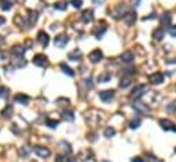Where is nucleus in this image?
<instances>
[{"instance_id":"3","label":"nucleus","mask_w":176,"mask_h":162,"mask_svg":"<svg viewBox=\"0 0 176 162\" xmlns=\"http://www.w3.org/2000/svg\"><path fill=\"white\" fill-rule=\"evenodd\" d=\"M33 63L36 66H39V68H46V66L48 65V58H47L44 54H37V55H35V58H33Z\"/></svg>"},{"instance_id":"19","label":"nucleus","mask_w":176,"mask_h":162,"mask_svg":"<svg viewBox=\"0 0 176 162\" xmlns=\"http://www.w3.org/2000/svg\"><path fill=\"white\" fill-rule=\"evenodd\" d=\"M28 14H29V15H28V20H29V25H35V23H36V21H37V18H39L37 13H36V11H32V10H30Z\"/></svg>"},{"instance_id":"25","label":"nucleus","mask_w":176,"mask_h":162,"mask_svg":"<svg viewBox=\"0 0 176 162\" xmlns=\"http://www.w3.org/2000/svg\"><path fill=\"white\" fill-rule=\"evenodd\" d=\"M2 3H3V6H2V8H3L4 11L10 10L11 7H13V0H2Z\"/></svg>"},{"instance_id":"20","label":"nucleus","mask_w":176,"mask_h":162,"mask_svg":"<svg viewBox=\"0 0 176 162\" xmlns=\"http://www.w3.org/2000/svg\"><path fill=\"white\" fill-rule=\"evenodd\" d=\"M13 52L15 54V55L21 56V55H23V54H25V47L20 46V44H17V46L13 47Z\"/></svg>"},{"instance_id":"31","label":"nucleus","mask_w":176,"mask_h":162,"mask_svg":"<svg viewBox=\"0 0 176 162\" xmlns=\"http://www.w3.org/2000/svg\"><path fill=\"white\" fill-rule=\"evenodd\" d=\"M166 111L168 113H176V102H172L171 104L166 106Z\"/></svg>"},{"instance_id":"39","label":"nucleus","mask_w":176,"mask_h":162,"mask_svg":"<svg viewBox=\"0 0 176 162\" xmlns=\"http://www.w3.org/2000/svg\"><path fill=\"white\" fill-rule=\"evenodd\" d=\"M175 152H176V147H175Z\"/></svg>"},{"instance_id":"10","label":"nucleus","mask_w":176,"mask_h":162,"mask_svg":"<svg viewBox=\"0 0 176 162\" xmlns=\"http://www.w3.org/2000/svg\"><path fill=\"white\" fill-rule=\"evenodd\" d=\"M69 41V37L65 34H59L55 37V40H54V43H55V46L58 47V48H63V47L68 44Z\"/></svg>"},{"instance_id":"7","label":"nucleus","mask_w":176,"mask_h":162,"mask_svg":"<svg viewBox=\"0 0 176 162\" xmlns=\"http://www.w3.org/2000/svg\"><path fill=\"white\" fill-rule=\"evenodd\" d=\"M158 124H160V127L162 128L164 130H175V132H176V125L172 122V121L162 118V120L158 121Z\"/></svg>"},{"instance_id":"21","label":"nucleus","mask_w":176,"mask_h":162,"mask_svg":"<svg viewBox=\"0 0 176 162\" xmlns=\"http://www.w3.org/2000/svg\"><path fill=\"white\" fill-rule=\"evenodd\" d=\"M11 114H13V106H11V104H8V106H7L6 109L2 111V117H3V118H10Z\"/></svg>"},{"instance_id":"35","label":"nucleus","mask_w":176,"mask_h":162,"mask_svg":"<svg viewBox=\"0 0 176 162\" xmlns=\"http://www.w3.org/2000/svg\"><path fill=\"white\" fill-rule=\"evenodd\" d=\"M131 162H144L143 158H140V157H135V158L131 159Z\"/></svg>"},{"instance_id":"29","label":"nucleus","mask_w":176,"mask_h":162,"mask_svg":"<svg viewBox=\"0 0 176 162\" xmlns=\"http://www.w3.org/2000/svg\"><path fill=\"white\" fill-rule=\"evenodd\" d=\"M66 7H68V4L63 3V2H59V3H55V4H54V8H55V10H61V11L66 10Z\"/></svg>"},{"instance_id":"16","label":"nucleus","mask_w":176,"mask_h":162,"mask_svg":"<svg viewBox=\"0 0 176 162\" xmlns=\"http://www.w3.org/2000/svg\"><path fill=\"white\" fill-rule=\"evenodd\" d=\"M15 102L17 103H21V104H28L29 103V98L23 94H17L15 95Z\"/></svg>"},{"instance_id":"23","label":"nucleus","mask_w":176,"mask_h":162,"mask_svg":"<svg viewBox=\"0 0 176 162\" xmlns=\"http://www.w3.org/2000/svg\"><path fill=\"white\" fill-rule=\"evenodd\" d=\"M110 78H111V73L106 71V73H103V74L99 76V82H108Z\"/></svg>"},{"instance_id":"24","label":"nucleus","mask_w":176,"mask_h":162,"mask_svg":"<svg viewBox=\"0 0 176 162\" xmlns=\"http://www.w3.org/2000/svg\"><path fill=\"white\" fill-rule=\"evenodd\" d=\"M46 125H47L48 128H52V129H55V128L59 125V121H56V120H51V118H48V120L46 121Z\"/></svg>"},{"instance_id":"27","label":"nucleus","mask_w":176,"mask_h":162,"mask_svg":"<svg viewBox=\"0 0 176 162\" xmlns=\"http://www.w3.org/2000/svg\"><path fill=\"white\" fill-rule=\"evenodd\" d=\"M62 117H63V120L65 121H73L74 120V116H73L72 111H63Z\"/></svg>"},{"instance_id":"26","label":"nucleus","mask_w":176,"mask_h":162,"mask_svg":"<svg viewBox=\"0 0 176 162\" xmlns=\"http://www.w3.org/2000/svg\"><path fill=\"white\" fill-rule=\"evenodd\" d=\"M129 84H131V78L129 77H123V78H121V81H120V87L121 88L129 87Z\"/></svg>"},{"instance_id":"4","label":"nucleus","mask_w":176,"mask_h":162,"mask_svg":"<svg viewBox=\"0 0 176 162\" xmlns=\"http://www.w3.org/2000/svg\"><path fill=\"white\" fill-rule=\"evenodd\" d=\"M102 58H103V52H102L99 48L91 51L90 52V55H88V59H90L92 63H98V62H101Z\"/></svg>"},{"instance_id":"2","label":"nucleus","mask_w":176,"mask_h":162,"mask_svg":"<svg viewBox=\"0 0 176 162\" xmlns=\"http://www.w3.org/2000/svg\"><path fill=\"white\" fill-rule=\"evenodd\" d=\"M146 91H147V87L146 85H138V87H135L134 88V91L131 92V95H129V98L131 99H134V100H136V99H139L140 96H143L144 94H146Z\"/></svg>"},{"instance_id":"13","label":"nucleus","mask_w":176,"mask_h":162,"mask_svg":"<svg viewBox=\"0 0 176 162\" xmlns=\"http://www.w3.org/2000/svg\"><path fill=\"white\" fill-rule=\"evenodd\" d=\"M135 21H136V14H135V13H127L124 15V22L127 23L128 26L134 25Z\"/></svg>"},{"instance_id":"37","label":"nucleus","mask_w":176,"mask_h":162,"mask_svg":"<svg viewBox=\"0 0 176 162\" xmlns=\"http://www.w3.org/2000/svg\"><path fill=\"white\" fill-rule=\"evenodd\" d=\"M2 44H3V39H2V37H0V46H2Z\"/></svg>"},{"instance_id":"12","label":"nucleus","mask_w":176,"mask_h":162,"mask_svg":"<svg viewBox=\"0 0 176 162\" xmlns=\"http://www.w3.org/2000/svg\"><path fill=\"white\" fill-rule=\"evenodd\" d=\"M80 20H81L83 22L88 23L90 21L94 20V11L90 10V8H88V10H84V11L81 13V15H80Z\"/></svg>"},{"instance_id":"8","label":"nucleus","mask_w":176,"mask_h":162,"mask_svg":"<svg viewBox=\"0 0 176 162\" xmlns=\"http://www.w3.org/2000/svg\"><path fill=\"white\" fill-rule=\"evenodd\" d=\"M114 96V91L113 89H106V91H101L99 92V98H101V100L105 102V103H108L113 99Z\"/></svg>"},{"instance_id":"28","label":"nucleus","mask_w":176,"mask_h":162,"mask_svg":"<svg viewBox=\"0 0 176 162\" xmlns=\"http://www.w3.org/2000/svg\"><path fill=\"white\" fill-rule=\"evenodd\" d=\"M116 135V129L114 128H106L105 129V136L106 137H113Z\"/></svg>"},{"instance_id":"5","label":"nucleus","mask_w":176,"mask_h":162,"mask_svg":"<svg viewBox=\"0 0 176 162\" xmlns=\"http://www.w3.org/2000/svg\"><path fill=\"white\" fill-rule=\"evenodd\" d=\"M33 151H35V154H36L37 157H40V158H47V157H50V154H51V151H50L47 147H43V146H36L33 148Z\"/></svg>"},{"instance_id":"6","label":"nucleus","mask_w":176,"mask_h":162,"mask_svg":"<svg viewBox=\"0 0 176 162\" xmlns=\"http://www.w3.org/2000/svg\"><path fill=\"white\" fill-rule=\"evenodd\" d=\"M149 81H150V84H154V85H160L162 84V81H164V76L162 73H153V74L149 76Z\"/></svg>"},{"instance_id":"15","label":"nucleus","mask_w":176,"mask_h":162,"mask_svg":"<svg viewBox=\"0 0 176 162\" xmlns=\"http://www.w3.org/2000/svg\"><path fill=\"white\" fill-rule=\"evenodd\" d=\"M68 58L70 59V61H77V59L81 58V51H80L78 48L73 50L72 52H69V54H68Z\"/></svg>"},{"instance_id":"22","label":"nucleus","mask_w":176,"mask_h":162,"mask_svg":"<svg viewBox=\"0 0 176 162\" xmlns=\"http://www.w3.org/2000/svg\"><path fill=\"white\" fill-rule=\"evenodd\" d=\"M161 23H162V26H169L171 23V14L169 13H165L162 15V20H161Z\"/></svg>"},{"instance_id":"18","label":"nucleus","mask_w":176,"mask_h":162,"mask_svg":"<svg viewBox=\"0 0 176 162\" xmlns=\"http://www.w3.org/2000/svg\"><path fill=\"white\" fill-rule=\"evenodd\" d=\"M59 68L62 69V71L65 73V74H68L69 77H73V76H74V71H73L72 69L69 68V66L66 65V63H61V65H59Z\"/></svg>"},{"instance_id":"38","label":"nucleus","mask_w":176,"mask_h":162,"mask_svg":"<svg viewBox=\"0 0 176 162\" xmlns=\"http://www.w3.org/2000/svg\"><path fill=\"white\" fill-rule=\"evenodd\" d=\"M102 162H110V161H102Z\"/></svg>"},{"instance_id":"11","label":"nucleus","mask_w":176,"mask_h":162,"mask_svg":"<svg viewBox=\"0 0 176 162\" xmlns=\"http://www.w3.org/2000/svg\"><path fill=\"white\" fill-rule=\"evenodd\" d=\"M37 40H39V43L43 47H47L48 46V43H50V37L44 30H40V32L37 33Z\"/></svg>"},{"instance_id":"1","label":"nucleus","mask_w":176,"mask_h":162,"mask_svg":"<svg viewBox=\"0 0 176 162\" xmlns=\"http://www.w3.org/2000/svg\"><path fill=\"white\" fill-rule=\"evenodd\" d=\"M110 14H111L113 18H124V15L127 14V6L123 4V3L117 4L114 8L110 10Z\"/></svg>"},{"instance_id":"17","label":"nucleus","mask_w":176,"mask_h":162,"mask_svg":"<svg viewBox=\"0 0 176 162\" xmlns=\"http://www.w3.org/2000/svg\"><path fill=\"white\" fill-rule=\"evenodd\" d=\"M164 36H165V30H164L162 28H157V29L153 32V37L156 40H162Z\"/></svg>"},{"instance_id":"30","label":"nucleus","mask_w":176,"mask_h":162,"mask_svg":"<svg viewBox=\"0 0 176 162\" xmlns=\"http://www.w3.org/2000/svg\"><path fill=\"white\" fill-rule=\"evenodd\" d=\"M139 125H140V120H139V118H135V120H132L129 122V128H131V129H136V128H139Z\"/></svg>"},{"instance_id":"9","label":"nucleus","mask_w":176,"mask_h":162,"mask_svg":"<svg viewBox=\"0 0 176 162\" xmlns=\"http://www.w3.org/2000/svg\"><path fill=\"white\" fill-rule=\"evenodd\" d=\"M132 106H134V109L138 111V113L140 114H147L149 111H150V109H149V106L144 103H142V102H134L132 103Z\"/></svg>"},{"instance_id":"36","label":"nucleus","mask_w":176,"mask_h":162,"mask_svg":"<svg viewBox=\"0 0 176 162\" xmlns=\"http://www.w3.org/2000/svg\"><path fill=\"white\" fill-rule=\"evenodd\" d=\"M4 22H6V18H4V16H2V15H0V26L3 25Z\"/></svg>"},{"instance_id":"33","label":"nucleus","mask_w":176,"mask_h":162,"mask_svg":"<svg viewBox=\"0 0 176 162\" xmlns=\"http://www.w3.org/2000/svg\"><path fill=\"white\" fill-rule=\"evenodd\" d=\"M168 33H169L172 37H176V25L169 26V29H168Z\"/></svg>"},{"instance_id":"14","label":"nucleus","mask_w":176,"mask_h":162,"mask_svg":"<svg viewBox=\"0 0 176 162\" xmlns=\"http://www.w3.org/2000/svg\"><path fill=\"white\" fill-rule=\"evenodd\" d=\"M120 58H121V61L125 62V63H131V62L134 61V54H132L131 51H125V52L121 54Z\"/></svg>"},{"instance_id":"32","label":"nucleus","mask_w":176,"mask_h":162,"mask_svg":"<svg viewBox=\"0 0 176 162\" xmlns=\"http://www.w3.org/2000/svg\"><path fill=\"white\" fill-rule=\"evenodd\" d=\"M70 4H72L74 8H80V7H81V4H83V2H81V0H70Z\"/></svg>"},{"instance_id":"34","label":"nucleus","mask_w":176,"mask_h":162,"mask_svg":"<svg viewBox=\"0 0 176 162\" xmlns=\"http://www.w3.org/2000/svg\"><path fill=\"white\" fill-rule=\"evenodd\" d=\"M8 95V89L6 87H0V96L2 98H6Z\"/></svg>"}]
</instances>
